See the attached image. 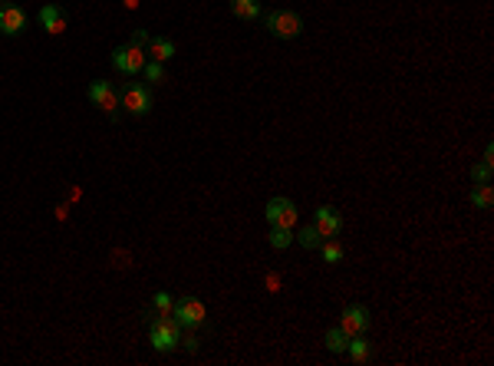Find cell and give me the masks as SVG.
<instances>
[{"instance_id":"25","label":"cell","mask_w":494,"mask_h":366,"mask_svg":"<svg viewBox=\"0 0 494 366\" xmlns=\"http://www.w3.org/2000/svg\"><path fill=\"white\" fill-rule=\"evenodd\" d=\"M122 3H126L129 10H135V7H139V0H122Z\"/></svg>"},{"instance_id":"9","label":"cell","mask_w":494,"mask_h":366,"mask_svg":"<svg viewBox=\"0 0 494 366\" xmlns=\"http://www.w3.org/2000/svg\"><path fill=\"white\" fill-rule=\"evenodd\" d=\"M346 336H356V333H366L369 330V310L366 307H346L343 310V320H340Z\"/></svg>"},{"instance_id":"2","label":"cell","mask_w":494,"mask_h":366,"mask_svg":"<svg viewBox=\"0 0 494 366\" xmlns=\"http://www.w3.org/2000/svg\"><path fill=\"white\" fill-rule=\"evenodd\" d=\"M263 27L274 36H280V40H294V36H300V30H303V20L296 17L294 10H270V14L263 17Z\"/></svg>"},{"instance_id":"13","label":"cell","mask_w":494,"mask_h":366,"mask_svg":"<svg viewBox=\"0 0 494 366\" xmlns=\"http://www.w3.org/2000/svg\"><path fill=\"white\" fill-rule=\"evenodd\" d=\"M231 14L241 20H261V0H231Z\"/></svg>"},{"instance_id":"3","label":"cell","mask_w":494,"mask_h":366,"mask_svg":"<svg viewBox=\"0 0 494 366\" xmlns=\"http://www.w3.org/2000/svg\"><path fill=\"white\" fill-rule=\"evenodd\" d=\"M172 317L181 323V330H198L208 314H204V304L198 297H178L175 307H172Z\"/></svg>"},{"instance_id":"1","label":"cell","mask_w":494,"mask_h":366,"mask_svg":"<svg viewBox=\"0 0 494 366\" xmlns=\"http://www.w3.org/2000/svg\"><path fill=\"white\" fill-rule=\"evenodd\" d=\"M181 336H185V330H181V323L172 314H158V320L152 323V347L158 350V353L178 350Z\"/></svg>"},{"instance_id":"6","label":"cell","mask_w":494,"mask_h":366,"mask_svg":"<svg viewBox=\"0 0 494 366\" xmlns=\"http://www.w3.org/2000/svg\"><path fill=\"white\" fill-rule=\"evenodd\" d=\"M263 218L270 221V228H294L296 225V205L290 198H270L263 208Z\"/></svg>"},{"instance_id":"5","label":"cell","mask_w":494,"mask_h":366,"mask_svg":"<svg viewBox=\"0 0 494 366\" xmlns=\"http://www.w3.org/2000/svg\"><path fill=\"white\" fill-rule=\"evenodd\" d=\"M119 106H126V113H132V116H145L152 109V89L145 83H126Z\"/></svg>"},{"instance_id":"4","label":"cell","mask_w":494,"mask_h":366,"mask_svg":"<svg viewBox=\"0 0 494 366\" xmlns=\"http://www.w3.org/2000/svg\"><path fill=\"white\" fill-rule=\"evenodd\" d=\"M148 53L142 50V47H132V43H126V47H115L113 50V67L122 73V76H135V73H142L145 69V60Z\"/></svg>"},{"instance_id":"24","label":"cell","mask_w":494,"mask_h":366,"mask_svg":"<svg viewBox=\"0 0 494 366\" xmlns=\"http://www.w3.org/2000/svg\"><path fill=\"white\" fill-rule=\"evenodd\" d=\"M181 340H185V347L191 350V353H195V350H198V340H195V336H181Z\"/></svg>"},{"instance_id":"17","label":"cell","mask_w":494,"mask_h":366,"mask_svg":"<svg viewBox=\"0 0 494 366\" xmlns=\"http://www.w3.org/2000/svg\"><path fill=\"white\" fill-rule=\"evenodd\" d=\"M320 248H323V261H327V264H336V261L343 258V248H340L333 238H323V244H320Z\"/></svg>"},{"instance_id":"10","label":"cell","mask_w":494,"mask_h":366,"mask_svg":"<svg viewBox=\"0 0 494 366\" xmlns=\"http://www.w3.org/2000/svg\"><path fill=\"white\" fill-rule=\"evenodd\" d=\"M89 100L96 102L99 109H106V113H113L119 109V89L113 83H93L89 86Z\"/></svg>"},{"instance_id":"12","label":"cell","mask_w":494,"mask_h":366,"mask_svg":"<svg viewBox=\"0 0 494 366\" xmlns=\"http://www.w3.org/2000/svg\"><path fill=\"white\" fill-rule=\"evenodd\" d=\"M148 56H152V60H158V63H165V60H172V56H175V43H172V40H165V36H152V40H148Z\"/></svg>"},{"instance_id":"20","label":"cell","mask_w":494,"mask_h":366,"mask_svg":"<svg viewBox=\"0 0 494 366\" xmlns=\"http://www.w3.org/2000/svg\"><path fill=\"white\" fill-rule=\"evenodd\" d=\"M152 307H155L158 314H172V307H175V297H172V294H165V290H158V294L152 297Z\"/></svg>"},{"instance_id":"8","label":"cell","mask_w":494,"mask_h":366,"mask_svg":"<svg viewBox=\"0 0 494 366\" xmlns=\"http://www.w3.org/2000/svg\"><path fill=\"white\" fill-rule=\"evenodd\" d=\"M23 27H27V14H23L16 3L0 7V34H3V36H16Z\"/></svg>"},{"instance_id":"23","label":"cell","mask_w":494,"mask_h":366,"mask_svg":"<svg viewBox=\"0 0 494 366\" xmlns=\"http://www.w3.org/2000/svg\"><path fill=\"white\" fill-rule=\"evenodd\" d=\"M148 40H152V36H148L145 30H135V34H132V47H148Z\"/></svg>"},{"instance_id":"16","label":"cell","mask_w":494,"mask_h":366,"mask_svg":"<svg viewBox=\"0 0 494 366\" xmlns=\"http://www.w3.org/2000/svg\"><path fill=\"white\" fill-rule=\"evenodd\" d=\"M346 343H349V336L343 333V327H333V330H327V350H333V353H343Z\"/></svg>"},{"instance_id":"21","label":"cell","mask_w":494,"mask_h":366,"mask_svg":"<svg viewBox=\"0 0 494 366\" xmlns=\"http://www.w3.org/2000/svg\"><path fill=\"white\" fill-rule=\"evenodd\" d=\"M142 73H145V80H148V83H162V80H165V67L158 63V60H152V63H145V69H142Z\"/></svg>"},{"instance_id":"14","label":"cell","mask_w":494,"mask_h":366,"mask_svg":"<svg viewBox=\"0 0 494 366\" xmlns=\"http://www.w3.org/2000/svg\"><path fill=\"white\" fill-rule=\"evenodd\" d=\"M346 353H349V360L353 363H366L369 360V340L356 333V336H349V343H346Z\"/></svg>"},{"instance_id":"19","label":"cell","mask_w":494,"mask_h":366,"mask_svg":"<svg viewBox=\"0 0 494 366\" xmlns=\"http://www.w3.org/2000/svg\"><path fill=\"white\" fill-rule=\"evenodd\" d=\"M290 241H294V228H274V231H270V244L277 251H283Z\"/></svg>"},{"instance_id":"7","label":"cell","mask_w":494,"mask_h":366,"mask_svg":"<svg viewBox=\"0 0 494 366\" xmlns=\"http://www.w3.org/2000/svg\"><path fill=\"white\" fill-rule=\"evenodd\" d=\"M313 228L320 231V238H336V234L343 231V218H340V211L333 205H323V208H316Z\"/></svg>"},{"instance_id":"22","label":"cell","mask_w":494,"mask_h":366,"mask_svg":"<svg viewBox=\"0 0 494 366\" xmlns=\"http://www.w3.org/2000/svg\"><path fill=\"white\" fill-rule=\"evenodd\" d=\"M471 182H478V185L491 182V162H481V165L471 168Z\"/></svg>"},{"instance_id":"11","label":"cell","mask_w":494,"mask_h":366,"mask_svg":"<svg viewBox=\"0 0 494 366\" xmlns=\"http://www.w3.org/2000/svg\"><path fill=\"white\" fill-rule=\"evenodd\" d=\"M40 23H43V30L53 36L66 34V14L63 7H56V3H47V7H40Z\"/></svg>"},{"instance_id":"15","label":"cell","mask_w":494,"mask_h":366,"mask_svg":"<svg viewBox=\"0 0 494 366\" xmlns=\"http://www.w3.org/2000/svg\"><path fill=\"white\" fill-rule=\"evenodd\" d=\"M471 205H475V208H481V211H488V208L494 205L491 188H488V185H475V188H471Z\"/></svg>"},{"instance_id":"18","label":"cell","mask_w":494,"mask_h":366,"mask_svg":"<svg viewBox=\"0 0 494 366\" xmlns=\"http://www.w3.org/2000/svg\"><path fill=\"white\" fill-rule=\"evenodd\" d=\"M296 241H300V244H303V248H320V244H323V238H320V231H316V228H313V225H307V228H303V231H300V238H296Z\"/></svg>"}]
</instances>
